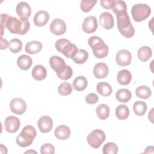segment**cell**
<instances>
[{
	"label": "cell",
	"mask_w": 154,
	"mask_h": 154,
	"mask_svg": "<svg viewBox=\"0 0 154 154\" xmlns=\"http://www.w3.org/2000/svg\"><path fill=\"white\" fill-rule=\"evenodd\" d=\"M117 28L120 34L126 38H131L135 34V29L131 24L127 11H123L116 14Z\"/></svg>",
	"instance_id": "6da1fadb"
},
{
	"label": "cell",
	"mask_w": 154,
	"mask_h": 154,
	"mask_svg": "<svg viewBox=\"0 0 154 154\" xmlns=\"http://www.w3.org/2000/svg\"><path fill=\"white\" fill-rule=\"evenodd\" d=\"M7 28L12 34L24 35L29 31L30 23L28 19H19L15 17L10 16L7 20Z\"/></svg>",
	"instance_id": "7a4b0ae2"
},
{
	"label": "cell",
	"mask_w": 154,
	"mask_h": 154,
	"mask_svg": "<svg viewBox=\"0 0 154 154\" xmlns=\"http://www.w3.org/2000/svg\"><path fill=\"white\" fill-rule=\"evenodd\" d=\"M88 43L93 50V53L97 58H103L108 54V47L103 40L98 36H92L88 38Z\"/></svg>",
	"instance_id": "3957f363"
},
{
	"label": "cell",
	"mask_w": 154,
	"mask_h": 154,
	"mask_svg": "<svg viewBox=\"0 0 154 154\" xmlns=\"http://www.w3.org/2000/svg\"><path fill=\"white\" fill-rule=\"evenodd\" d=\"M36 135L35 129L32 126L27 125L22 129V132L17 136L16 142L22 147L29 146L32 143Z\"/></svg>",
	"instance_id": "277c9868"
},
{
	"label": "cell",
	"mask_w": 154,
	"mask_h": 154,
	"mask_svg": "<svg viewBox=\"0 0 154 154\" xmlns=\"http://www.w3.org/2000/svg\"><path fill=\"white\" fill-rule=\"evenodd\" d=\"M56 49L62 53L65 57L72 59L77 53L78 49L77 46L70 43L66 38H61L56 41L55 45Z\"/></svg>",
	"instance_id": "5b68a950"
},
{
	"label": "cell",
	"mask_w": 154,
	"mask_h": 154,
	"mask_svg": "<svg viewBox=\"0 0 154 154\" xmlns=\"http://www.w3.org/2000/svg\"><path fill=\"white\" fill-rule=\"evenodd\" d=\"M151 13L150 7L146 4H137L131 8V14L134 21L139 22L146 19Z\"/></svg>",
	"instance_id": "8992f818"
},
{
	"label": "cell",
	"mask_w": 154,
	"mask_h": 154,
	"mask_svg": "<svg viewBox=\"0 0 154 154\" xmlns=\"http://www.w3.org/2000/svg\"><path fill=\"white\" fill-rule=\"evenodd\" d=\"M105 134L103 131L96 129L91 131L87 137L88 144L94 149H98L105 140Z\"/></svg>",
	"instance_id": "52a82bcc"
},
{
	"label": "cell",
	"mask_w": 154,
	"mask_h": 154,
	"mask_svg": "<svg viewBox=\"0 0 154 154\" xmlns=\"http://www.w3.org/2000/svg\"><path fill=\"white\" fill-rule=\"evenodd\" d=\"M10 108L12 112L17 115H21L26 109V103L23 99L15 97L10 101Z\"/></svg>",
	"instance_id": "ba28073f"
},
{
	"label": "cell",
	"mask_w": 154,
	"mask_h": 154,
	"mask_svg": "<svg viewBox=\"0 0 154 154\" xmlns=\"http://www.w3.org/2000/svg\"><path fill=\"white\" fill-rule=\"evenodd\" d=\"M51 32L56 35L64 34L66 31V24L61 19L56 18L54 19L50 24Z\"/></svg>",
	"instance_id": "9c48e42d"
},
{
	"label": "cell",
	"mask_w": 154,
	"mask_h": 154,
	"mask_svg": "<svg viewBox=\"0 0 154 154\" xmlns=\"http://www.w3.org/2000/svg\"><path fill=\"white\" fill-rule=\"evenodd\" d=\"M5 130L10 133H14L17 131L20 126V122L18 117L10 116L4 120Z\"/></svg>",
	"instance_id": "30bf717a"
},
{
	"label": "cell",
	"mask_w": 154,
	"mask_h": 154,
	"mask_svg": "<svg viewBox=\"0 0 154 154\" xmlns=\"http://www.w3.org/2000/svg\"><path fill=\"white\" fill-rule=\"evenodd\" d=\"M82 30L87 34L94 32L98 27V23L96 17L89 16L85 18L82 23Z\"/></svg>",
	"instance_id": "8fae6325"
},
{
	"label": "cell",
	"mask_w": 154,
	"mask_h": 154,
	"mask_svg": "<svg viewBox=\"0 0 154 154\" xmlns=\"http://www.w3.org/2000/svg\"><path fill=\"white\" fill-rule=\"evenodd\" d=\"M132 60L131 52L126 49L119 51L116 56L117 64L120 66H127L130 64Z\"/></svg>",
	"instance_id": "7c38bea8"
},
{
	"label": "cell",
	"mask_w": 154,
	"mask_h": 154,
	"mask_svg": "<svg viewBox=\"0 0 154 154\" xmlns=\"http://www.w3.org/2000/svg\"><path fill=\"white\" fill-rule=\"evenodd\" d=\"M37 126L42 133H48L53 127V120L49 116H43L38 120Z\"/></svg>",
	"instance_id": "4fadbf2b"
},
{
	"label": "cell",
	"mask_w": 154,
	"mask_h": 154,
	"mask_svg": "<svg viewBox=\"0 0 154 154\" xmlns=\"http://www.w3.org/2000/svg\"><path fill=\"white\" fill-rule=\"evenodd\" d=\"M49 64L51 68L56 72V73H61L66 67L65 61L61 57L57 55L52 56L50 58Z\"/></svg>",
	"instance_id": "5bb4252c"
},
{
	"label": "cell",
	"mask_w": 154,
	"mask_h": 154,
	"mask_svg": "<svg viewBox=\"0 0 154 154\" xmlns=\"http://www.w3.org/2000/svg\"><path fill=\"white\" fill-rule=\"evenodd\" d=\"M16 13L20 19H27L31 14V8L29 5L25 2H20L17 4L16 8Z\"/></svg>",
	"instance_id": "9a60e30c"
},
{
	"label": "cell",
	"mask_w": 154,
	"mask_h": 154,
	"mask_svg": "<svg viewBox=\"0 0 154 154\" xmlns=\"http://www.w3.org/2000/svg\"><path fill=\"white\" fill-rule=\"evenodd\" d=\"M99 22L100 25L105 29H110L114 26V17L110 13L105 11L100 14L99 16Z\"/></svg>",
	"instance_id": "2e32d148"
},
{
	"label": "cell",
	"mask_w": 154,
	"mask_h": 154,
	"mask_svg": "<svg viewBox=\"0 0 154 154\" xmlns=\"http://www.w3.org/2000/svg\"><path fill=\"white\" fill-rule=\"evenodd\" d=\"M93 74L96 78H105L108 74V67L107 64L103 62L96 64L93 68Z\"/></svg>",
	"instance_id": "e0dca14e"
},
{
	"label": "cell",
	"mask_w": 154,
	"mask_h": 154,
	"mask_svg": "<svg viewBox=\"0 0 154 154\" xmlns=\"http://www.w3.org/2000/svg\"><path fill=\"white\" fill-rule=\"evenodd\" d=\"M49 19V13L45 10L37 11L33 18L34 24L37 26H43L47 24Z\"/></svg>",
	"instance_id": "ac0fdd59"
},
{
	"label": "cell",
	"mask_w": 154,
	"mask_h": 154,
	"mask_svg": "<svg viewBox=\"0 0 154 154\" xmlns=\"http://www.w3.org/2000/svg\"><path fill=\"white\" fill-rule=\"evenodd\" d=\"M70 129L66 125H60L54 131L55 137L60 140H64L69 138L70 135Z\"/></svg>",
	"instance_id": "d6986e66"
},
{
	"label": "cell",
	"mask_w": 154,
	"mask_h": 154,
	"mask_svg": "<svg viewBox=\"0 0 154 154\" xmlns=\"http://www.w3.org/2000/svg\"><path fill=\"white\" fill-rule=\"evenodd\" d=\"M31 73L34 79L37 81H42L46 77L47 70L43 66L37 64L33 67Z\"/></svg>",
	"instance_id": "ffe728a7"
},
{
	"label": "cell",
	"mask_w": 154,
	"mask_h": 154,
	"mask_svg": "<svg viewBox=\"0 0 154 154\" xmlns=\"http://www.w3.org/2000/svg\"><path fill=\"white\" fill-rule=\"evenodd\" d=\"M32 64V60L31 57L28 55H21L17 60V64L18 67L23 70L29 69Z\"/></svg>",
	"instance_id": "44dd1931"
},
{
	"label": "cell",
	"mask_w": 154,
	"mask_h": 154,
	"mask_svg": "<svg viewBox=\"0 0 154 154\" xmlns=\"http://www.w3.org/2000/svg\"><path fill=\"white\" fill-rule=\"evenodd\" d=\"M132 79V75L127 69H122L117 73V80L121 85H128Z\"/></svg>",
	"instance_id": "7402d4cb"
},
{
	"label": "cell",
	"mask_w": 154,
	"mask_h": 154,
	"mask_svg": "<svg viewBox=\"0 0 154 154\" xmlns=\"http://www.w3.org/2000/svg\"><path fill=\"white\" fill-rule=\"evenodd\" d=\"M43 45L40 42L31 41L28 42L25 47V51L29 54H35L39 52L42 49Z\"/></svg>",
	"instance_id": "603a6c76"
},
{
	"label": "cell",
	"mask_w": 154,
	"mask_h": 154,
	"mask_svg": "<svg viewBox=\"0 0 154 154\" xmlns=\"http://www.w3.org/2000/svg\"><path fill=\"white\" fill-rule=\"evenodd\" d=\"M132 97V93L127 88L119 89L116 93V99L122 103L128 102Z\"/></svg>",
	"instance_id": "cb8c5ba5"
},
{
	"label": "cell",
	"mask_w": 154,
	"mask_h": 154,
	"mask_svg": "<svg viewBox=\"0 0 154 154\" xmlns=\"http://www.w3.org/2000/svg\"><path fill=\"white\" fill-rule=\"evenodd\" d=\"M137 55L140 60L146 62L151 58L152 55V51L149 46H142L138 50Z\"/></svg>",
	"instance_id": "d4e9b609"
},
{
	"label": "cell",
	"mask_w": 154,
	"mask_h": 154,
	"mask_svg": "<svg viewBox=\"0 0 154 154\" xmlns=\"http://www.w3.org/2000/svg\"><path fill=\"white\" fill-rule=\"evenodd\" d=\"M96 90L98 93L103 96H109L112 91V89L109 84L106 82H100L97 84Z\"/></svg>",
	"instance_id": "484cf974"
},
{
	"label": "cell",
	"mask_w": 154,
	"mask_h": 154,
	"mask_svg": "<svg viewBox=\"0 0 154 154\" xmlns=\"http://www.w3.org/2000/svg\"><path fill=\"white\" fill-rule=\"evenodd\" d=\"M87 80L84 76H79L73 82V87L76 91H81L85 90L87 86Z\"/></svg>",
	"instance_id": "4316f807"
},
{
	"label": "cell",
	"mask_w": 154,
	"mask_h": 154,
	"mask_svg": "<svg viewBox=\"0 0 154 154\" xmlns=\"http://www.w3.org/2000/svg\"><path fill=\"white\" fill-rule=\"evenodd\" d=\"M96 112L97 117L100 120H103L109 117L110 110L109 106L107 105L102 103L97 106L96 109Z\"/></svg>",
	"instance_id": "83f0119b"
},
{
	"label": "cell",
	"mask_w": 154,
	"mask_h": 154,
	"mask_svg": "<svg viewBox=\"0 0 154 154\" xmlns=\"http://www.w3.org/2000/svg\"><path fill=\"white\" fill-rule=\"evenodd\" d=\"M147 109V106L146 102L143 101H136L133 104V110L135 113L138 116H142L145 114Z\"/></svg>",
	"instance_id": "f1b7e54d"
},
{
	"label": "cell",
	"mask_w": 154,
	"mask_h": 154,
	"mask_svg": "<svg viewBox=\"0 0 154 154\" xmlns=\"http://www.w3.org/2000/svg\"><path fill=\"white\" fill-rule=\"evenodd\" d=\"M115 114L119 119L122 120H125L129 115V108L125 105H120L116 108Z\"/></svg>",
	"instance_id": "f546056e"
},
{
	"label": "cell",
	"mask_w": 154,
	"mask_h": 154,
	"mask_svg": "<svg viewBox=\"0 0 154 154\" xmlns=\"http://www.w3.org/2000/svg\"><path fill=\"white\" fill-rule=\"evenodd\" d=\"M136 96L141 99H148L152 94L151 90L146 85H141L137 88L135 90Z\"/></svg>",
	"instance_id": "4dcf8cb0"
},
{
	"label": "cell",
	"mask_w": 154,
	"mask_h": 154,
	"mask_svg": "<svg viewBox=\"0 0 154 154\" xmlns=\"http://www.w3.org/2000/svg\"><path fill=\"white\" fill-rule=\"evenodd\" d=\"M88 58V52L82 49H78L77 53L75 55V57L72 58L74 62L76 64H81L84 63Z\"/></svg>",
	"instance_id": "1f68e13d"
},
{
	"label": "cell",
	"mask_w": 154,
	"mask_h": 154,
	"mask_svg": "<svg viewBox=\"0 0 154 154\" xmlns=\"http://www.w3.org/2000/svg\"><path fill=\"white\" fill-rule=\"evenodd\" d=\"M8 48L13 53H17L22 49V42L20 39L13 38L10 41Z\"/></svg>",
	"instance_id": "d6a6232c"
},
{
	"label": "cell",
	"mask_w": 154,
	"mask_h": 154,
	"mask_svg": "<svg viewBox=\"0 0 154 154\" xmlns=\"http://www.w3.org/2000/svg\"><path fill=\"white\" fill-rule=\"evenodd\" d=\"M97 0H82L80 4L81 10L83 12L90 11L97 3Z\"/></svg>",
	"instance_id": "836d02e7"
},
{
	"label": "cell",
	"mask_w": 154,
	"mask_h": 154,
	"mask_svg": "<svg viewBox=\"0 0 154 154\" xmlns=\"http://www.w3.org/2000/svg\"><path fill=\"white\" fill-rule=\"evenodd\" d=\"M58 91L60 94L62 96H67L71 94L72 87L69 82H63L58 87Z\"/></svg>",
	"instance_id": "e575fe53"
},
{
	"label": "cell",
	"mask_w": 154,
	"mask_h": 154,
	"mask_svg": "<svg viewBox=\"0 0 154 154\" xmlns=\"http://www.w3.org/2000/svg\"><path fill=\"white\" fill-rule=\"evenodd\" d=\"M102 152L103 154H117L118 153V147L114 143H107L103 146Z\"/></svg>",
	"instance_id": "d590c367"
},
{
	"label": "cell",
	"mask_w": 154,
	"mask_h": 154,
	"mask_svg": "<svg viewBox=\"0 0 154 154\" xmlns=\"http://www.w3.org/2000/svg\"><path fill=\"white\" fill-rule=\"evenodd\" d=\"M112 10L116 14L120 12L126 11H127L126 4L123 1H114V4Z\"/></svg>",
	"instance_id": "8d00e7d4"
},
{
	"label": "cell",
	"mask_w": 154,
	"mask_h": 154,
	"mask_svg": "<svg viewBox=\"0 0 154 154\" xmlns=\"http://www.w3.org/2000/svg\"><path fill=\"white\" fill-rule=\"evenodd\" d=\"M73 75V70L71 67L69 65H66L64 70L61 73H57L58 77L63 80H67L69 79Z\"/></svg>",
	"instance_id": "74e56055"
},
{
	"label": "cell",
	"mask_w": 154,
	"mask_h": 154,
	"mask_svg": "<svg viewBox=\"0 0 154 154\" xmlns=\"http://www.w3.org/2000/svg\"><path fill=\"white\" fill-rule=\"evenodd\" d=\"M55 152V147L49 143H45L41 146L40 153L42 154H53Z\"/></svg>",
	"instance_id": "f35d334b"
},
{
	"label": "cell",
	"mask_w": 154,
	"mask_h": 154,
	"mask_svg": "<svg viewBox=\"0 0 154 154\" xmlns=\"http://www.w3.org/2000/svg\"><path fill=\"white\" fill-rule=\"evenodd\" d=\"M85 102L88 104H94L99 100L98 96L93 93L88 94L85 98Z\"/></svg>",
	"instance_id": "ab89813d"
},
{
	"label": "cell",
	"mask_w": 154,
	"mask_h": 154,
	"mask_svg": "<svg viewBox=\"0 0 154 154\" xmlns=\"http://www.w3.org/2000/svg\"><path fill=\"white\" fill-rule=\"evenodd\" d=\"M100 4L102 7L106 9H112L114 4V0H101Z\"/></svg>",
	"instance_id": "60d3db41"
},
{
	"label": "cell",
	"mask_w": 154,
	"mask_h": 154,
	"mask_svg": "<svg viewBox=\"0 0 154 154\" xmlns=\"http://www.w3.org/2000/svg\"><path fill=\"white\" fill-rule=\"evenodd\" d=\"M10 16H8L7 14H1V27L3 28L4 29L7 28V20L9 18Z\"/></svg>",
	"instance_id": "b9f144b4"
},
{
	"label": "cell",
	"mask_w": 154,
	"mask_h": 154,
	"mask_svg": "<svg viewBox=\"0 0 154 154\" xmlns=\"http://www.w3.org/2000/svg\"><path fill=\"white\" fill-rule=\"evenodd\" d=\"M9 46V42L5 38L1 37V49H5Z\"/></svg>",
	"instance_id": "7bdbcfd3"
},
{
	"label": "cell",
	"mask_w": 154,
	"mask_h": 154,
	"mask_svg": "<svg viewBox=\"0 0 154 154\" xmlns=\"http://www.w3.org/2000/svg\"><path fill=\"white\" fill-rule=\"evenodd\" d=\"M153 110H154V109L152 108V109L150 110V112L149 113V116H148V118H149V119L150 120V122H151L152 123H153Z\"/></svg>",
	"instance_id": "ee69618b"
},
{
	"label": "cell",
	"mask_w": 154,
	"mask_h": 154,
	"mask_svg": "<svg viewBox=\"0 0 154 154\" xmlns=\"http://www.w3.org/2000/svg\"><path fill=\"white\" fill-rule=\"evenodd\" d=\"M37 153V152H35V151H34V150H29V151H26V152H25V153Z\"/></svg>",
	"instance_id": "f6af8a7d"
}]
</instances>
